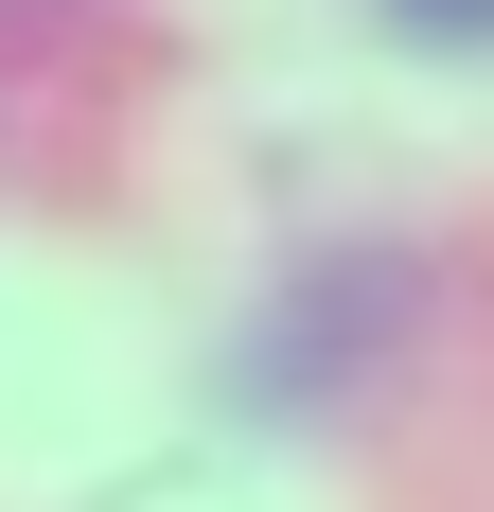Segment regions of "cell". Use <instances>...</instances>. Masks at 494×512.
<instances>
[{"label": "cell", "mask_w": 494, "mask_h": 512, "mask_svg": "<svg viewBox=\"0 0 494 512\" xmlns=\"http://www.w3.org/2000/svg\"><path fill=\"white\" fill-rule=\"evenodd\" d=\"M424 18H494V0H424Z\"/></svg>", "instance_id": "6da1fadb"}]
</instances>
